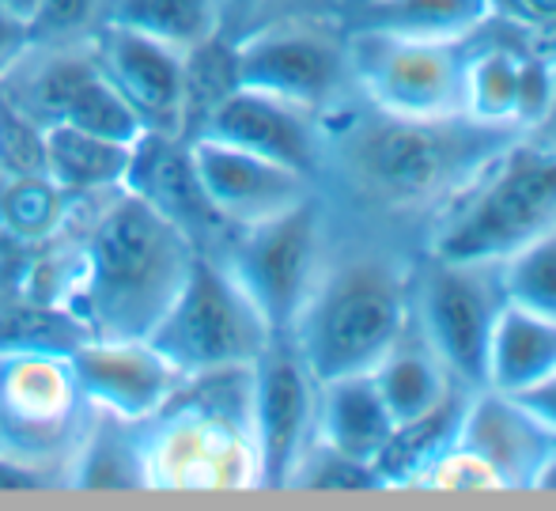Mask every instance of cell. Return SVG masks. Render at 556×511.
<instances>
[{
    "instance_id": "6da1fadb",
    "label": "cell",
    "mask_w": 556,
    "mask_h": 511,
    "mask_svg": "<svg viewBox=\"0 0 556 511\" xmlns=\"http://www.w3.org/2000/svg\"><path fill=\"white\" fill-rule=\"evenodd\" d=\"M323 133L318 190L333 209L397 239L420 232L425 242L443 212L519 137L473 117H397L356 91L326 110Z\"/></svg>"
},
{
    "instance_id": "7a4b0ae2",
    "label": "cell",
    "mask_w": 556,
    "mask_h": 511,
    "mask_svg": "<svg viewBox=\"0 0 556 511\" xmlns=\"http://www.w3.org/2000/svg\"><path fill=\"white\" fill-rule=\"evenodd\" d=\"M417 258L413 242L344 212L337 224L333 212L323 270L285 334L318 383L379 364L413 314Z\"/></svg>"
},
{
    "instance_id": "3957f363",
    "label": "cell",
    "mask_w": 556,
    "mask_h": 511,
    "mask_svg": "<svg viewBox=\"0 0 556 511\" xmlns=\"http://www.w3.org/2000/svg\"><path fill=\"white\" fill-rule=\"evenodd\" d=\"M193 239L132 190H111L76 254L65 311L91 337H148L193 265Z\"/></svg>"
},
{
    "instance_id": "277c9868",
    "label": "cell",
    "mask_w": 556,
    "mask_h": 511,
    "mask_svg": "<svg viewBox=\"0 0 556 511\" xmlns=\"http://www.w3.org/2000/svg\"><path fill=\"white\" fill-rule=\"evenodd\" d=\"M144 489H257L250 436V367L190 375L140 424Z\"/></svg>"
},
{
    "instance_id": "5b68a950",
    "label": "cell",
    "mask_w": 556,
    "mask_h": 511,
    "mask_svg": "<svg viewBox=\"0 0 556 511\" xmlns=\"http://www.w3.org/2000/svg\"><path fill=\"white\" fill-rule=\"evenodd\" d=\"M556 224V148L515 137L440 216L425 250L504 262Z\"/></svg>"
},
{
    "instance_id": "8992f818",
    "label": "cell",
    "mask_w": 556,
    "mask_h": 511,
    "mask_svg": "<svg viewBox=\"0 0 556 511\" xmlns=\"http://www.w3.org/2000/svg\"><path fill=\"white\" fill-rule=\"evenodd\" d=\"M91 413L61 352L0 349V462L65 485Z\"/></svg>"
},
{
    "instance_id": "52a82bcc",
    "label": "cell",
    "mask_w": 556,
    "mask_h": 511,
    "mask_svg": "<svg viewBox=\"0 0 556 511\" xmlns=\"http://www.w3.org/2000/svg\"><path fill=\"white\" fill-rule=\"evenodd\" d=\"M273 341L262 311L250 303L231 270L208 250L193 254L182 288L152 326L148 345L182 379L227 367H250Z\"/></svg>"
},
{
    "instance_id": "ba28073f",
    "label": "cell",
    "mask_w": 556,
    "mask_h": 511,
    "mask_svg": "<svg viewBox=\"0 0 556 511\" xmlns=\"http://www.w3.org/2000/svg\"><path fill=\"white\" fill-rule=\"evenodd\" d=\"M235 80L265 96L333 110L352 96L349 27L337 12H288L231 38Z\"/></svg>"
},
{
    "instance_id": "9c48e42d",
    "label": "cell",
    "mask_w": 556,
    "mask_h": 511,
    "mask_svg": "<svg viewBox=\"0 0 556 511\" xmlns=\"http://www.w3.org/2000/svg\"><path fill=\"white\" fill-rule=\"evenodd\" d=\"M333 235V204L323 190L303 198L292 209L262 220V224L235 227L224 242L220 262L231 270L250 303L262 311L273 334H288L307 303L323 258Z\"/></svg>"
},
{
    "instance_id": "30bf717a",
    "label": "cell",
    "mask_w": 556,
    "mask_h": 511,
    "mask_svg": "<svg viewBox=\"0 0 556 511\" xmlns=\"http://www.w3.org/2000/svg\"><path fill=\"white\" fill-rule=\"evenodd\" d=\"M507 303L504 262L420 250L413 273V314L446 372L466 390L484 387L489 345Z\"/></svg>"
},
{
    "instance_id": "8fae6325",
    "label": "cell",
    "mask_w": 556,
    "mask_h": 511,
    "mask_svg": "<svg viewBox=\"0 0 556 511\" xmlns=\"http://www.w3.org/2000/svg\"><path fill=\"white\" fill-rule=\"evenodd\" d=\"M349 65L356 96L375 110L397 117H466L469 38L435 42L349 27Z\"/></svg>"
},
{
    "instance_id": "7c38bea8",
    "label": "cell",
    "mask_w": 556,
    "mask_h": 511,
    "mask_svg": "<svg viewBox=\"0 0 556 511\" xmlns=\"http://www.w3.org/2000/svg\"><path fill=\"white\" fill-rule=\"evenodd\" d=\"M318 379L285 334H273L250 364V436L257 489H288L300 454L315 439Z\"/></svg>"
},
{
    "instance_id": "4fadbf2b",
    "label": "cell",
    "mask_w": 556,
    "mask_h": 511,
    "mask_svg": "<svg viewBox=\"0 0 556 511\" xmlns=\"http://www.w3.org/2000/svg\"><path fill=\"white\" fill-rule=\"evenodd\" d=\"M65 360L91 409L129 424H144L160 413L182 383L148 337H84Z\"/></svg>"
},
{
    "instance_id": "5bb4252c",
    "label": "cell",
    "mask_w": 556,
    "mask_h": 511,
    "mask_svg": "<svg viewBox=\"0 0 556 511\" xmlns=\"http://www.w3.org/2000/svg\"><path fill=\"white\" fill-rule=\"evenodd\" d=\"M190 160L205 201L231 227L262 224L318 190L315 178L247 152V148L224 145V140L193 137Z\"/></svg>"
},
{
    "instance_id": "9a60e30c",
    "label": "cell",
    "mask_w": 556,
    "mask_h": 511,
    "mask_svg": "<svg viewBox=\"0 0 556 511\" xmlns=\"http://www.w3.org/2000/svg\"><path fill=\"white\" fill-rule=\"evenodd\" d=\"M198 137L247 148V152L265 155V160L285 163V167L315 178V183H318V171H323V148H326L323 114L300 107V102L265 96V91L254 88H235L205 117Z\"/></svg>"
},
{
    "instance_id": "2e32d148",
    "label": "cell",
    "mask_w": 556,
    "mask_h": 511,
    "mask_svg": "<svg viewBox=\"0 0 556 511\" xmlns=\"http://www.w3.org/2000/svg\"><path fill=\"white\" fill-rule=\"evenodd\" d=\"M91 50H96V61L106 73V80L137 110L144 129L182 137V50L106 20Z\"/></svg>"
},
{
    "instance_id": "e0dca14e",
    "label": "cell",
    "mask_w": 556,
    "mask_h": 511,
    "mask_svg": "<svg viewBox=\"0 0 556 511\" xmlns=\"http://www.w3.org/2000/svg\"><path fill=\"white\" fill-rule=\"evenodd\" d=\"M458 447L492 470L500 489H530L556 436L519 398L481 387L466 402Z\"/></svg>"
},
{
    "instance_id": "ac0fdd59",
    "label": "cell",
    "mask_w": 556,
    "mask_h": 511,
    "mask_svg": "<svg viewBox=\"0 0 556 511\" xmlns=\"http://www.w3.org/2000/svg\"><path fill=\"white\" fill-rule=\"evenodd\" d=\"M390 432H394V416H390L387 402H382L371 372H352L318 383L315 436L323 444L375 466Z\"/></svg>"
},
{
    "instance_id": "d6986e66",
    "label": "cell",
    "mask_w": 556,
    "mask_h": 511,
    "mask_svg": "<svg viewBox=\"0 0 556 511\" xmlns=\"http://www.w3.org/2000/svg\"><path fill=\"white\" fill-rule=\"evenodd\" d=\"M371 379H375V387H379L390 416H394V424L428 413V409L440 406L454 387H462V383H454V375L446 372L440 352H435L432 341L425 337L417 314H409L402 334H397L394 341H390V349L379 357V364L371 367Z\"/></svg>"
},
{
    "instance_id": "ffe728a7",
    "label": "cell",
    "mask_w": 556,
    "mask_h": 511,
    "mask_svg": "<svg viewBox=\"0 0 556 511\" xmlns=\"http://www.w3.org/2000/svg\"><path fill=\"white\" fill-rule=\"evenodd\" d=\"M473 390L454 387L440 406L428 413L413 416V421L394 424L387 447L375 459V474H379L382 489H420L428 470L458 444L462 416H466V402Z\"/></svg>"
},
{
    "instance_id": "44dd1931",
    "label": "cell",
    "mask_w": 556,
    "mask_h": 511,
    "mask_svg": "<svg viewBox=\"0 0 556 511\" xmlns=\"http://www.w3.org/2000/svg\"><path fill=\"white\" fill-rule=\"evenodd\" d=\"M556 372V322L507 303L489 345L484 387L500 395H527Z\"/></svg>"
},
{
    "instance_id": "7402d4cb",
    "label": "cell",
    "mask_w": 556,
    "mask_h": 511,
    "mask_svg": "<svg viewBox=\"0 0 556 511\" xmlns=\"http://www.w3.org/2000/svg\"><path fill=\"white\" fill-rule=\"evenodd\" d=\"M129 140L99 137L76 125H46V175L68 198L122 190L129 175Z\"/></svg>"
},
{
    "instance_id": "603a6c76",
    "label": "cell",
    "mask_w": 556,
    "mask_h": 511,
    "mask_svg": "<svg viewBox=\"0 0 556 511\" xmlns=\"http://www.w3.org/2000/svg\"><path fill=\"white\" fill-rule=\"evenodd\" d=\"M68 489L111 493L144 489V454H140V424L111 413H91V424L65 470Z\"/></svg>"
},
{
    "instance_id": "cb8c5ba5",
    "label": "cell",
    "mask_w": 556,
    "mask_h": 511,
    "mask_svg": "<svg viewBox=\"0 0 556 511\" xmlns=\"http://www.w3.org/2000/svg\"><path fill=\"white\" fill-rule=\"evenodd\" d=\"M492 15V0H367L344 12L349 27L390 30L405 38L462 42Z\"/></svg>"
},
{
    "instance_id": "d4e9b609",
    "label": "cell",
    "mask_w": 556,
    "mask_h": 511,
    "mask_svg": "<svg viewBox=\"0 0 556 511\" xmlns=\"http://www.w3.org/2000/svg\"><path fill=\"white\" fill-rule=\"evenodd\" d=\"M519 58L522 50L496 38L484 23L469 35L466 117L492 129L519 133Z\"/></svg>"
},
{
    "instance_id": "484cf974",
    "label": "cell",
    "mask_w": 556,
    "mask_h": 511,
    "mask_svg": "<svg viewBox=\"0 0 556 511\" xmlns=\"http://www.w3.org/2000/svg\"><path fill=\"white\" fill-rule=\"evenodd\" d=\"M103 20L152 35L186 53L220 35L224 4L220 0H103Z\"/></svg>"
},
{
    "instance_id": "4316f807",
    "label": "cell",
    "mask_w": 556,
    "mask_h": 511,
    "mask_svg": "<svg viewBox=\"0 0 556 511\" xmlns=\"http://www.w3.org/2000/svg\"><path fill=\"white\" fill-rule=\"evenodd\" d=\"M68 194L50 175L4 178L0 190V232L20 242H46L65 227Z\"/></svg>"
},
{
    "instance_id": "83f0119b",
    "label": "cell",
    "mask_w": 556,
    "mask_h": 511,
    "mask_svg": "<svg viewBox=\"0 0 556 511\" xmlns=\"http://www.w3.org/2000/svg\"><path fill=\"white\" fill-rule=\"evenodd\" d=\"M239 88L235 80V53L231 38L216 35L208 42L186 50V73H182V137H198L205 117Z\"/></svg>"
},
{
    "instance_id": "f1b7e54d",
    "label": "cell",
    "mask_w": 556,
    "mask_h": 511,
    "mask_svg": "<svg viewBox=\"0 0 556 511\" xmlns=\"http://www.w3.org/2000/svg\"><path fill=\"white\" fill-rule=\"evenodd\" d=\"M507 300L556 322V224L504 258Z\"/></svg>"
},
{
    "instance_id": "f546056e",
    "label": "cell",
    "mask_w": 556,
    "mask_h": 511,
    "mask_svg": "<svg viewBox=\"0 0 556 511\" xmlns=\"http://www.w3.org/2000/svg\"><path fill=\"white\" fill-rule=\"evenodd\" d=\"M288 489H307V493H367L382 489L379 474H375L371 462H359L352 454H341L337 447L323 444V439H311L307 451L300 454L292 477H288Z\"/></svg>"
},
{
    "instance_id": "4dcf8cb0",
    "label": "cell",
    "mask_w": 556,
    "mask_h": 511,
    "mask_svg": "<svg viewBox=\"0 0 556 511\" xmlns=\"http://www.w3.org/2000/svg\"><path fill=\"white\" fill-rule=\"evenodd\" d=\"M0 175H46V129L0 91Z\"/></svg>"
},
{
    "instance_id": "1f68e13d",
    "label": "cell",
    "mask_w": 556,
    "mask_h": 511,
    "mask_svg": "<svg viewBox=\"0 0 556 511\" xmlns=\"http://www.w3.org/2000/svg\"><path fill=\"white\" fill-rule=\"evenodd\" d=\"M99 12V0H42L30 20V38L42 42H65L76 30L88 27V20Z\"/></svg>"
},
{
    "instance_id": "d6a6232c",
    "label": "cell",
    "mask_w": 556,
    "mask_h": 511,
    "mask_svg": "<svg viewBox=\"0 0 556 511\" xmlns=\"http://www.w3.org/2000/svg\"><path fill=\"white\" fill-rule=\"evenodd\" d=\"M224 4V38H239L242 30L257 27V23L273 20V15H288L295 12L292 0H220Z\"/></svg>"
},
{
    "instance_id": "836d02e7",
    "label": "cell",
    "mask_w": 556,
    "mask_h": 511,
    "mask_svg": "<svg viewBox=\"0 0 556 511\" xmlns=\"http://www.w3.org/2000/svg\"><path fill=\"white\" fill-rule=\"evenodd\" d=\"M492 15L527 27H545L556 23V0H492Z\"/></svg>"
},
{
    "instance_id": "e575fe53",
    "label": "cell",
    "mask_w": 556,
    "mask_h": 511,
    "mask_svg": "<svg viewBox=\"0 0 556 511\" xmlns=\"http://www.w3.org/2000/svg\"><path fill=\"white\" fill-rule=\"evenodd\" d=\"M522 406L530 409V413L538 416V421L545 424V428L556 436V372L549 375L545 383H538V387H530L527 395H515Z\"/></svg>"
},
{
    "instance_id": "d590c367",
    "label": "cell",
    "mask_w": 556,
    "mask_h": 511,
    "mask_svg": "<svg viewBox=\"0 0 556 511\" xmlns=\"http://www.w3.org/2000/svg\"><path fill=\"white\" fill-rule=\"evenodd\" d=\"M27 42H30L27 23H20L15 15H8L4 8H0V68H4Z\"/></svg>"
},
{
    "instance_id": "8d00e7d4",
    "label": "cell",
    "mask_w": 556,
    "mask_h": 511,
    "mask_svg": "<svg viewBox=\"0 0 556 511\" xmlns=\"http://www.w3.org/2000/svg\"><path fill=\"white\" fill-rule=\"evenodd\" d=\"M50 477L35 474V470L12 466V462H0V493H35V489H50Z\"/></svg>"
},
{
    "instance_id": "74e56055",
    "label": "cell",
    "mask_w": 556,
    "mask_h": 511,
    "mask_svg": "<svg viewBox=\"0 0 556 511\" xmlns=\"http://www.w3.org/2000/svg\"><path fill=\"white\" fill-rule=\"evenodd\" d=\"M530 489H538V493H556V447L549 454H545V462L538 466V474H534V485Z\"/></svg>"
},
{
    "instance_id": "f35d334b",
    "label": "cell",
    "mask_w": 556,
    "mask_h": 511,
    "mask_svg": "<svg viewBox=\"0 0 556 511\" xmlns=\"http://www.w3.org/2000/svg\"><path fill=\"white\" fill-rule=\"evenodd\" d=\"M326 4L333 8L337 15H344V12H352V8H359V4H367V0H326Z\"/></svg>"
}]
</instances>
